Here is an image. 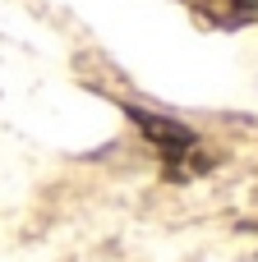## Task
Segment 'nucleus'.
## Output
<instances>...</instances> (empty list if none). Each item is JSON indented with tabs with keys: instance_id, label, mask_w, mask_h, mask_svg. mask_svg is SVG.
I'll list each match as a JSON object with an SVG mask.
<instances>
[{
	"instance_id": "f257e3e1",
	"label": "nucleus",
	"mask_w": 258,
	"mask_h": 262,
	"mask_svg": "<svg viewBox=\"0 0 258 262\" xmlns=\"http://www.w3.org/2000/svg\"><path fill=\"white\" fill-rule=\"evenodd\" d=\"M125 115H129V120L138 124V134L162 152V161L171 166L175 180H185V175H203V170H208L203 138H199L189 124L166 120V115H157V111H138V106H125Z\"/></svg>"
}]
</instances>
